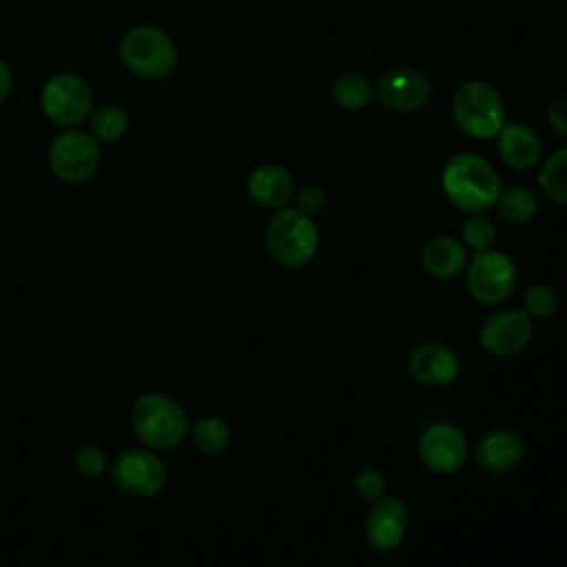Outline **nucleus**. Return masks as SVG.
<instances>
[{
    "label": "nucleus",
    "instance_id": "bb28decb",
    "mask_svg": "<svg viewBox=\"0 0 567 567\" xmlns=\"http://www.w3.org/2000/svg\"><path fill=\"white\" fill-rule=\"evenodd\" d=\"M388 489V478L381 470L377 467H361L357 470L354 478H352V492L359 501H365V503H374L377 498H381Z\"/></svg>",
    "mask_w": 567,
    "mask_h": 567
},
{
    "label": "nucleus",
    "instance_id": "f03ea898",
    "mask_svg": "<svg viewBox=\"0 0 567 567\" xmlns=\"http://www.w3.org/2000/svg\"><path fill=\"white\" fill-rule=\"evenodd\" d=\"M131 427L144 447L164 452L184 443L190 416L177 399L164 392H144L131 405Z\"/></svg>",
    "mask_w": 567,
    "mask_h": 567
},
{
    "label": "nucleus",
    "instance_id": "5701e85b",
    "mask_svg": "<svg viewBox=\"0 0 567 567\" xmlns=\"http://www.w3.org/2000/svg\"><path fill=\"white\" fill-rule=\"evenodd\" d=\"M128 128V115L120 104H100L93 106L89 115V133L100 142V144H115L117 140L124 137Z\"/></svg>",
    "mask_w": 567,
    "mask_h": 567
},
{
    "label": "nucleus",
    "instance_id": "2eb2a0df",
    "mask_svg": "<svg viewBox=\"0 0 567 567\" xmlns=\"http://www.w3.org/2000/svg\"><path fill=\"white\" fill-rule=\"evenodd\" d=\"M472 456L483 472L507 474L523 461L525 439L514 427H494L476 441Z\"/></svg>",
    "mask_w": 567,
    "mask_h": 567
},
{
    "label": "nucleus",
    "instance_id": "f257e3e1",
    "mask_svg": "<svg viewBox=\"0 0 567 567\" xmlns=\"http://www.w3.org/2000/svg\"><path fill=\"white\" fill-rule=\"evenodd\" d=\"M501 177L496 168L474 151L454 153L441 171V190L445 199L461 213H487L501 195Z\"/></svg>",
    "mask_w": 567,
    "mask_h": 567
},
{
    "label": "nucleus",
    "instance_id": "7ed1b4c3",
    "mask_svg": "<svg viewBox=\"0 0 567 567\" xmlns=\"http://www.w3.org/2000/svg\"><path fill=\"white\" fill-rule=\"evenodd\" d=\"M319 241L321 235L317 221L292 204L272 210L264 230V246L268 257L286 270H299L308 266L319 252Z\"/></svg>",
    "mask_w": 567,
    "mask_h": 567
},
{
    "label": "nucleus",
    "instance_id": "a878e982",
    "mask_svg": "<svg viewBox=\"0 0 567 567\" xmlns=\"http://www.w3.org/2000/svg\"><path fill=\"white\" fill-rule=\"evenodd\" d=\"M73 463H75V470L86 478H97V476L106 474L111 467V458H109L106 450L97 443L80 445Z\"/></svg>",
    "mask_w": 567,
    "mask_h": 567
},
{
    "label": "nucleus",
    "instance_id": "4468645a",
    "mask_svg": "<svg viewBox=\"0 0 567 567\" xmlns=\"http://www.w3.org/2000/svg\"><path fill=\"white\" fill-rule=\"evenodd\" d=\"M405 368L414 383L425 388H445L458 379L461 359L456 350L443 341H423L410 350Z\"/></svg>",
    "mask_w": 567,
    "mask_h": 567
},
{
    "label": "nucleus",
    "instance_id": "423d86ee",
    "mask_svg": "<svg viewBox=\"0 0 567 567\" xmlns=\"http://www.w3.org/2000/svg\"><path fill=\"white\" fill-rule=\"evenodd\" d=\"M463 281L467 295L476 303L501 306L518 286V268L507 252L492 246L470 255L463 270Z\"/></svg>",
    "mask_w": 567,
    "mask_h": 567
},
{
    "label": "nucleus",
    "instance_id": "6e6552de",
    "mask_svg": "<svg viewBox=\"0 0 567 567\" xmlns=\"http://www.w3.org/2000/svg\"><path fill=\"white\" fill-rule=\"evenodd\" d=\"M49 168L64 184L89 182L102 159L100 142L82 128H64L49 144Z\"/></svg>",
    "mask_w": 567,
    "mask_h": 567
},
{
    "label": "nucleus",
    "instance_id": "cd10ccee",
    "mask_svg": "<svg viewBox=\"0 0 567 567\" xmlns=\"http://www.w3.org/2000/svg\"><path fill=\"white\" fill-rule=\"evenodd\" d=\"M292 206L306 213L308 217L317 219L328 208V193L321 186H303L295 193Z\"/></svg>",
    "mask_w": 567,
    "mask_h": 567
},
{
    "label": "nucleus",
    "instance_id": "c85d7f7f",
    "mask_svg": "<svg viewBox=\"0 0 567 567\" xmlns=\"http://www.w3.org/2000/svg\"><path fill=\"white\" fill-rule=\"evenodd\" d=\"M547 122L558 137L567 140V93L556 95L547 104Z\"/></svg>",
    "mask_w": 567,
    "mask_h": 567
},
{
    "label": "nucleus",
    "instance_id": "f8f14e48",
    "mask_svg": "<svg viewBox=\"0 0 567 567\" xmlns=\"http://www.w3.org/2000/svg\"><path fill=\"white\" fill-rule=\"evenodd\" d=\"M430 97L432 82L414 66H392L374 84V100L390 113H416Z\"/></svg>",
    "mask_w": 567,
    "mask_h": 567
},
{
    "label": "nucleus",
    "instance_id": "39448f33",
    "mask_svg": "<svg viewBox=\"0 0 567 567\" xmlns=\"http://www.w3.org/2000/svg\"><path fill=\"white\" fill-rule=\"evenodd\" d=\"M120 60L137 78L164 80L177 69V47L155 24H137L120 40Z\"/></svg>",
    "mask_w": 567,
    "mask_h": 567
},
{
    "label": "nucleus",
    "instance_id": "20e7f679",
    "mask_svg": "<svg viewBox=\"0 0 567 567\" xmlns=\"http://www.w3.org/2000/svg\"><path fill=\"white\" fill-rule=\"evenodd\" d=\"M450 113L456 128L478 142L494 140L507 122L503 95L485 80H467L458 84L450 100Z\"/></svg>",
    "mask_w": 567,
    "mask_h": 567
},
{
    "label": "nucleus",
    "instance_id": "9d476101",
    "mask_svg": "<svg viewBox=\"0 0 567 567\" xmlns=\"http://www.w3.org/2000/svg\"><path fill=\"white\" fill-rule=\"evenodd\" d=\"M534 337V319L516 306H498L478 328V346L496 357L509 359L520 354Z\"/></svg>",
    "mask_w": 567,
    "mask_h": 567
},
{
    "label": "nucleus",
    "instance_id": "c756f323",
    "mask_svg": "<svg viewBox=\"0 0 567 567\" xmlns=\"http://www.w3.org/2000/svg\"><path fill=\"white\" fill-rule=\"evenodd\" d=\"M11 91V71H9V64L0 58V104L7 100Z\"/></svg>",
    "mask_w": 567,
    "mask_h": 567
},
{
    "label": "nucleus",
    "instance_id": "aec40b11",
    "mask_svg": "<svg viewBox=\"0 0 567 567\" xmlns=\"http://www.w3.org/2000/svg\"><path fill=\"white\" fill-rule=\"evenodd\" d=\"M193 445L206 454V456H219L230 447L233 432L230 425L215 414H204L195 421H190V432H188Z\"/></svg>",
    "mask_w": 567,
    "mask_h": 567
},
{
    "label": "nucleus",
    "instance_id": "f3484780",
    "mask_svg": "<svg viewBox=\"0 0 567 567\" xmlns=\"http://www.w3.org/2000/svg\"><path fill=\"white\" fill-rule=\"evenodd\" d=\"M494 140L501 162L512 171H529L543 159L540 137L529 124L505 122Z\"/></svg>",
    "mask_w": 567,
    "mask_h": 567
},
{
    "label": "nucleus",
    "instance_id": "393cba45",
    "mask_svg": "<svg viewBox=\"0 0 567 567\" xmlns=\"http://www.w3.org/2000/svg\"><path fill=\"white\" fill-rule=\"evenodd\" d=\"M458 239L465 244L470 252L487 250L496 244V226L485 213H474L467 215L465 221L461 224V235Z\"/></svg>",
    "mask_w": 567,
    "mask_h": 567
},
{
    "label": "nucleus",
    "instance_id": "dca6fc26",
    "mask_svg": "<svg viewBox=\"0 0 567 567\" xmlns=\"http://www.w3.org/2000/svg\"><path fill=\"white\" fill-rule=\"evenodd\" d=\"M246 193L257 206L268 210H279L292 204L297 193V182L286 166L277 162H264L250 171L246 179Z\"/></svg>",
    "mask_w": 567,
    "mask_h": 567
},
{
    "label": "nucleus",
    "instance_id": "6ab92c4d",
    "mask_svg": "<svg viewBox=\"0 0 567 567\" xmlns=\"http://www.w3.org/2000/svg\"><path fill=\"white\" fill-rule=\"evenodd\" d=\"M330 95L339 109L357 113L374 100V84L359 71H341L330 84Z\"/></svg>",
    "mask_w": 567,
    "mask_h": 567
},
{
    "label": "nucleus",
    "instance_id": "9b49d317",
    "mask_svg": "<svg viewBox=\"0 0 567 567\" xmlns=\"http://www.w3.org/2000/svg\"><path fill=\"white\" fill-rule=\"evenodd\" d=\"M421 463L434 474H456L470 458V441L452 421L430 423L416 443Z\"/></svg>",
    "mask_w": 567,
    "mask_h": 567
},
{
    "label": "nucleus",
    "instance_id": "b1692460",
    "mask_svg": "<svg viewBox=\"0 0 567 567\" xmlns=\"http://www.w3.org/2000/svg\"><path fill=\"white\" fill-rule=\"evenodd\" d=\"M558 290L551 284L536 281L525 288L523 292V310L534 319V321H545L556 315L558 310Z\"/></svg>",
    "mask_w": 567,
    "mask_h": 567
},
{
    "label": "nucleus",
    "instance_id": "412c9836",
    "mask_svg": "<svg viewBox=\"0 0 567 567\" xmlns=\"http://www.w3.org/2000/svg\"><path fill=\"white\" fill-rule=\"evenodd\" d=\"M494 208L507 224L523 226L536 217L538 197L532 188H527L523 184H512V186L501 188V195H498Z\"/></svg>",
    "mask_w": 567,
    "mask_h": 567
},
{
    "label": "nucleus",
    "instance_id": "4be33fe9",
    "mask_svg": "<svg viewBox=\"0 0 567 567\" xmlns=\"http://www.w3.org/2000/svg\"><path fill=\"white\" fill-rule=\"evenodd\" d=\"M538 188L551 204L567 206V144L540 162Z\"/></svg>",
    "mask_w": 567,
    "mask_h": 567
},
{
    "label": "nucleus",
    "instance_id": "0eeeda50",
    "mask_svg": "<svg viewBox=\"0 0 567 567\" xmlns=\"http://www.w3.org/2000/svg\"><path fill=\"white\" fill-rule=\"evenodd\" d=\"M40 106L49 122L60 128H75L93 111L91 84L71 71L51 75L40 91Z\"/></svg>",
    "mask_w": 567,
    "mask_h": 567
},
{
    "label": "nucleus",
    "instance_id": "ddd939ff",
    "mask_svg": "<svg viewBox=\"0 0 567 567\" xmlns=\"http://www.w3.org/2000/svg\"><path fill=\"white\" fill-rule=\"evenodd\" d=\"M410 527V509L403 498L383 494L374 503H370L365 523H363V538L370 549L388 554L401 547Z\"/></svg>",
    "mask_w": 567,
    "mask_h": 567
},
{
    "label": "nucleus",
    "instance_id": "a211bd4d",
    "mask_svg": "<svg viewBox=\"0 0 567 567\" xmlns=\"http://www.w3.org/2000/svg\"><path fill=\"white\" fill-rule=\"evenodd\" d=\"M421 268L427 277L436 281H450L463 275L465 264L470 259V250L465 244L447 233L430 237L421 248Z\"/></svg>",
    "mask_w": 567,
    "mask_h": 567
},
{
    "label": "nucleus",
    "instance_id": "1a4fd4ad",
    "mask_svg": "<svg viewBox=\"0 0 567 567\" xmlns=\"http://www.w3.org/2000/svg\"><path fill=\"white\" fill-rule=\"evenodd\" d=\"M117 489L135 498H151L166 485V465L155 450L128 447L122 450L109 467Z\"/></svg>",
    "mask_w": 567,
    "mask_h": 567
}]
</instances>
